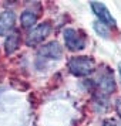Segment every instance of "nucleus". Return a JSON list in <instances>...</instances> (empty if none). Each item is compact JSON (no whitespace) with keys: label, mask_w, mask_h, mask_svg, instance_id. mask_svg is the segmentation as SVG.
<instances>
[{"label":"nucleus","mask_w":121,"mask_h":126,"mask_svg":"<svg viewBox=\"0 0 121 126\" xmlns=\"http://www.w3.org/2000/svg\"><path fill=\"white\" fill-rule=\"evenodd\" d=\"M20 43H22V37H20L19 31H13L12 34H9L6 37V41H4V51H6V54L10 55L14 51H17L19 47H20Z\"/></svg>","instance_id":"nucleus-7"},{"label":"nucleus","mask_w":121,"mask_h":126,"mask_svg":"<svg viewBox=\"0 0 121 126\" xmlns=\"http://www.w3.org/2000/svg\"><path fill=\"white\" fill-rule=\"evenodd\" d=\"M70 72L75 77H88L94 72L96 63L91 57L87 55H77V57L70 58L69 61Z\"/></svg>","instance_id":"nucleus-1"},{"label":"nucleus","mask_w":121,"mask_h":126,"mask_svg":"<svg viewBox=\"0 0 121 126\" xmlns=\"http://www.w3.org/2000/svg\"><path fill=\"white\" fill-rule=\"evenodd\" d=\"M90 4H91L93 13L97 16L98 21H101L103 24H105L107 27H115L117 26L115 18L113 17V14L108 12V9L104 6L101 1H91Z\"/></svg>","instance_id":"nucleus-4"},{"label":"nucleus","mask_w":121,"mask_h":126,"mask_svg":"<svg viewBox=\"0 0 121 126\" xmlns=\"http://www.w3.org/2000/svg\"><path fill=\"white\" fill-rule=\"evenodd\" d=\"M64 43L66 47L70 51H81L87 46V35L81 30H74V29H66L64 30Z\"/></svg>","instance_id":"nucleus-2"},{"label":"nucleus","mask_w":121,"mask_h":126,"mask_svg":"<svg viewBox=\"0 0 121 126\" xmlns=\"http://www.w3.org/2000/svg\"><path fill=\"white\" fill-rule=\"evenodd\" d=\"M115 110H117V113H118V116H120V119H121V98H118L115 101Z\"/></svg>","instance_id":"nucleus-11"},{"label":"nucleus","mask_w":121,"mask_h":126,"mask_svg":"<svg viewBox=\"0 0 121 126\" xmlns=\"http://www.w3.org/2000/svg\"><path fill=\"white\" fill-rule=\"evenodd\" d=\"M50 33H51V24L48 23V21H44V23L36 26L34 29H31L29 33H27L26 43H27V46H37V44H41V43L50 35Z\"/></svg>","instance_id":"nucleus-3"},{"label":"nucleus","mask_w":121,"mask_h":126,"mask_svg":"<svg viewBox=\"0 0 121 126\" xmlns=\"http://www.w3.org/2000/svg\"><path fill=\"white\" fill-rule=\"evenodd\" d=\"M39 57L40 58H47V60H60L63 57V48L58 44L57 41H51L47 43L44 46H41L39 48Z\"/></svg>","instance_id":"nucleus-5"},{"label":"nucleus","mask_w":121,"mask_h":126,"mask_svg":"<svg viewBox=\"0 0 121 126\" xmlns=\"http://www.w3.org/2000/svg\"><path fill=\"white\" fill-rule=\"evenodd\" d=\"M93 27H94V30L97 31V34L100 35V37H103V38H108L110 37L108 27H107L105 24H103L101 21H96V23L93 24Z\"/></svg>","instance_id":"nucleus-10"},{"label":"nucleus","mask_w":121,"mask_h":126,"mask_svg":"<svg viewBox=\"0 0 121 126\" xmlns=\"http://www.w3.org/2000/svg\"><path fill=\"white\" fill-rule=\"evenodd\" d=\"M37 21V14L31 10H24L20 16V23L24 29H31Z\"/></svg>","instance_id":"nucleus-9"},{"label":"nucleus","mask_w":121,"mask_h":126,"mask_svg":"<svg viewBox=\"0 0 121 126\" xmlns=\"http://www.w3.org/2000/svg\"><path fill=\"white\" fill-rule=\"evenodd\" d=\"M118 72H120V79H121V63L118 64Z\"/></svg>","instance_id":"nucleus-12"},{"label":"nucleus","mask_w":121,"mask_h":126,"mask_svg":"<svg viewBox=\"0 0 121 126\" xmlns=\"http://www.w3.org/2000/svg\"><path fill=\"white\" fill-rule=\"evenodd\" d=\"M98 88H100L101 91H104L105 94H111V92H114L115 82H114V78H113V74H111V72H108V74H105V75L101 77Z\"/></svg>","instance_id":"nucleus-8"},{"label":"nucleus","mask_w":121,"mask_h":126,"mask_svg":"<svg viewBox=\"0 0 121 126\" xmlns=\"http://www.w3.org/2000/svg\"><path fill=\"white\" fill-rule=\"evenodd\" d=\"M16 24V14L12 10L0 13V35H9L13 33Z\"/></svg>","instance_id":"nucleus-6"}]
</instances>
